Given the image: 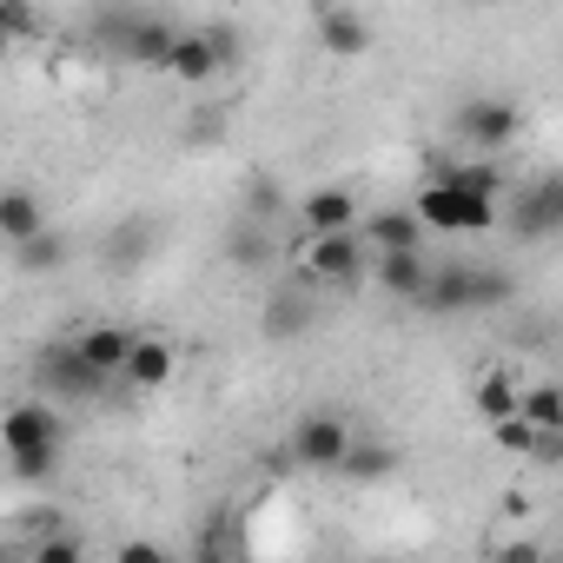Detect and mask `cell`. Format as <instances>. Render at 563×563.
<instances>
[{
    "mask_svg": "<svg viewBox=\"0 0 563 563\" xmlns=\"http://www.w3.org/2000/svg\"><path fill=\"white\" fill-rule=\"evenodd\" d=\"M173 21L166 14H146V8H107V14H93V41L107 47V54H120L126 67H140V74H166V47H173Z\"/></svg>",
    "mask_w": 563,
    "mask_h": 563,
    "instance_id": "7a4b0ae2",
    "label": "cell"
},
{
    "mask_svg": "<svg viewBox=\"0 0 563 563\" xmlns=\"http://www.w3.org/2000/svg\"><path fill=\"white\" fill-rule=\"evenodd\" d=\"M332 477H345V484H385V477H398V444H378V438H352Z\"/></svg>",
    "mask_w": 563,
    "mask_h": 563,
    "instance_id": "e0dca14e",
    "label": "cell"
},
{
    "mask_svg": "<svg viewBox=\"0 0 563 563\" xmlns=\"http://www.w3.org/2000/svg\"><path fill=\"white\" fill-rule=\"evenodd\" d=\"M451 133H457L471 153H504V146L523 133V107H517V100H497V93H471V100L451 113Z\"/></svg>",
    "mask_w": 563,
    "mask_h": 563,
    "instance_id": "8992f818",
    "label": "cell"
},
{
    "mask_svg": "<svg viewBox=\"0 0 563 563\" xmlns=\"http://www.w3.org/2000/svg\"><path fill=\"white\" fill-rule=\"evenodd\" d=\"M27 556L34 563H74V556H87V537H74V530H41V537H27Z\"/></svg>",
    "mask_w": 563,
    "mask_h": 563,
    "instance_id": "4316f807",
    "label": "cell"
},
{
    "mask_svg": "<svg viewBox=\"0 0 563 563\" xmlns=\"http://www.w3.org/2000/svg\"><path fill=\"white\" fill-rule=\"evenodd\" d=\"M517 299V278L504 265H471V312H497Z\"/></svg>",
    "mask_w": 563,
    "mask_h": 563,
    "instance_id": "d4e9b609",
    "label": "cell"
},
{
    "mask_svg": "<svg viewBox=\"0 0 563 563\" xmlns=\"http://www.w3.org/2000/svg\"><path fill=\"white\" fill-rule=\"evenodd\" d=\"M517 418H530L537 431H563V391L543 378V385H517Z\"/></svg>",
    "mask_w": 563,
    "mask_h": 563,
    "instance_id": "cb8c5ba5",
    "label": "cell"
},
{
    "mask_svg": "<svg viewBox=\"0 0 563 563\" xmlns=\"http://www.w3.org/2000/svg\"><path fill=\"white\" fill-rule=\"evenodd\" d=\"M219 133H225V113H219V107H206V113H192V120L179 126L186 146H219Z\"/></svg>",
    "mask_w": 563,
    "mask_h": 563,
    "instance_id": "1f68e13d",
    "label": "cell"
},
{
    "mask_svg": "<svg viewBox=\"0 0 563 563\" xmlns=\"http://www.w3.org/2000/svg\"><path fill=\"white\" fill-rule=\"evenodd\" d=\"M0 451H8V457L67 451V418H60V405H47L41 391L21 398V405H8V411H0Z\"/></svg>",
    "mask_w": 563,
    "mask_h": 563,
    "instance_id": "5b68a950",
    "label": "cell"
},
{
    "mask_svg": "<svg viewBox=\"0 0 563 563\" xmlns=\"http://www.w3.org/2000/svg\"><path fill=\"white\" fill-rule=\"evenodd\" d=\"M74 345H80V358H87V365H100L107 378H120V365H126V345H133V332H120V325H87V332H80Z\"/></svg>",
    "mask_w": 563,
    "mask_h": 563,
    "instance_id": "7402d4cb",
    "label": "cell"
},
{
    "mask_svg": "<svg viewBox=\"0 0 563 563\" xmlns=\"http://www.w3.org/2000/svg\"><path fill=\"white\" fill-rule=\"evenodd\" d=\"M199 34H206V47H212L219 74H239V67H245V34H239L232 21H212V27H199Z\"/></svg>",
    "mask_w": 563,
    "mask_h": 563,
    "instance_id": "83f0119b",
    "label": "cell"
},
{
    "mask_svg": "<svg viewBox=\"0 0 563 563\" xmlns=\"http://www.w3.org/2000/svg\"><path fill=\"white\" fill-rule=\"evenodd\" d=\"M21 484H54L60 477V451H34V457H8Z\"/></svg>",
    "mask_w": 563,
    "mask_h": 563,
    "instance_id": "d6a6232c",
    "label": "cell"
},
{
    "mask_svg": "<svg viewBox=\"0 0 563 563\" xmlns=\"http://www.w3.org/2000/svg\"><path fill=\"white\" fill-rule=\"evenodd\" d=\"M504 517H530V497L523 490H504Z\"/></svg>",
    "mask_w": 563,
    "mask_h": 563,
    "instance_id": "e575fe53",
    "label": "cell"
},
{
    "mask_svg": "<svg viewBox=\"0 0 563 563\" xmlns=\"http://www.w3.org/2000/svg\"><path fill=\"white\" fill-rule=\"evenodd\" d=\"M272 258H278L272 225H258V219H245V212H239V225L225 232V265H239V272H265Z\"/></svg>",
    "mask_w": 563,
    "mask_h": 563,
    "instance_id": "44dd1931",
    "label": "cell"
},
{
    "mask_svg": "<svg viewBox=\"0 0 563 563\" xmlns=\"http://www.w3.org/2000/svg\"><path fill=\"white\" fill-rule=\"evenodd\" d=\"M490 431H497V444H504L510 457H530V444H537V424L517 418V411H510V418H490Z\"/></svg>",
    "mask_w": 563,
    "mask_h": 563,
    "instance_id": "4dcf8cb0",
    "label": "cell"
},
{
    "mask_svg": "<svg viewBox=\"0 0 563 563\" xmlns=\"http://www.w3.org/2000/svg\"><path fill=\"white\" fill-rule=\"evenodd\" d=\"M510 232L543 245L563 232V179L556 173H537L530 186H510Z\"/></svg>",
    "mask_w": 563,
    "mask_h": 563,
    "instance_id": "52a82bcc",
    "label": "cell"
},
{
    "mask_svg": "<svg viewBox=\"0 0 563 563\" xmlns=\"http://www.w3.org/2000/svg\"><path fill=\"white\" fill-rule=\"evenodd\" d=\"M278 212H286V192H278L272 179H252V186H245V219H258V225H272Z\"/></svg>",
    "mask_w": 563,
    "mask_h": 563,
    "instance_id": "f546056e",
    "label": "cell"
},
{
    "mask_svg": "<svg viewBox=\"0 0 563 563\" xmlns=\"http://www.w3.org/2000/svg\"><path fill=\"white\" fill-rule=\"evenodd\" d=\"M120 563H166V543H153V537H133V543H120Z\"/></svg>",
    "mask_w": 563,
    "mask_h": 563,
    "instance_id": "836d02e7",
    "label": "cell"
},
{
    "mask_svg": "<svg viewBox=\"0 0 563 563\" xmlns=\"http://www.w3.org/2000/svg\"><path fill=\"white\" fill-rule=\"evenodd\" d=\"M107 385H113V378H107L100 365H87L74 339H54V345H41V352H34V391H41V398L93 405V398H107Z\"/></svg>",
    "mask_w": 563,
    "mask_h": 563,
    "instance_id": "3957f363",
    "label": "cell"
},
{
    "mask_svg": "<svg viewBox=\"0 0 563 563\" xmlns=\"http://www.w3.org/2000/svg\"><path fill=\"white\" fill-rule=\"evenodd\" d=\"M477 411H484V418H510V411H517V378H510V372L477 378Z\"/></svg>",
    "mask_w": 563,
    "mask_h": 563,
    "instance_id": "f1b7e54d",
    "label": "cell"
},
{
    "mask_svg": "<svg viewBox=\"0 0 563 563\" xmlns=\"http://www.w3.org/2000/svg\"><path fill=\"white\" fill-rule=\"evenodd\" d=\"M41 34V8L34 0H0V47H21Z\"/></svg>",
    "mask_w": 563,
    "mask_h": 563,
    "instance_id": "484cf974",
    "label": "cell"
},
{
    "mask_svg": "<svg viewBox=\"0 0 563 563\" xmlns=\"http://www.w3.org/2000/svg\"><path fill=\"white\" fill-rule=\"evenodd\" d=\"M153 239H159V225L133 212V219H120V225L107 232V252H100V258H107L113 272H133V265H146V258H153Z\"/></svg>",
    "mask_w": 563,
    "mask_h": 563,
    "instance_id": "ffe728a7",
    "label": "cell"
},
{
    "mask_svg": "<svg viewBox=\"0 0 563 563\" xmlns=\"http://www.w3.org/2000/svg\"><path fill=\"white\" fill-rule=\"evenodd\" d=\"M424 272H431V258H424V245H398V252H372V278H378V292L385 299H418L424 292Z\"/></svg>",
    "mask_w": 563,
    "mask_h": 563,
    "instance_id": "8fae6325",
    "label": "cell"
},
{
    "mask_svg": "<svg viewBox=\"0 0 563 563\" xmlns=\"http://www.w3.org/2000/svg\"><path fill=\"white\" fill-rule=\"evenodd\" d=\"M411 306H418V312H431V319L471 312V265H464V258H451V265H431V272H424V292H418Z\"/></svg>",
    "mask_w": 563,
    "mask_h": 563,
    "instance_id": "7c38bea8",
    "label": "cell"
},
{
    "mask_svg": "<svg viewBox=\"0 0 563 563\" xmlns=\"http://www.w3.org/2000/svg\"><path fill=\"white\" fill-rule=\"evenodd\" d=\"M299 225L306 232H345V225H358V192L352 186H312L299 199Z\"/></svg>",
    "mask_w": 563,
    "mask_h": 563,
    "instance_id": "4fadbf2b",
    "label": "cell"
},
{
    "mask_svg": "<svg viewBox=\"0 0 563 563\" xmlns=\"http://www.w3.org/2000/svg\"><path fill=\"white\" fill-rule=\"evenodd\" d=\"M67 258H74V245H67L54 225H41L34 239H21V245H14V265H21V272H34V278H41V272H60Z\"/></svg>",
    "mask_w": 563,
    "mask_h": 563,
    "instance_id": "603a6c76",
    "label": "cell"
},
{
    "mask_svg": "<svg viewBox=\"0 0 563 563\" xmlns=\"http://www.w3.org/2000/svg\"><path fill=\"white\" fill-rule=\"evenodd\" d=\"M173 372H179V352H173L166 339H133V345H126L120 378H126L133 391H159V385H173Z\"/></svg>",
    "mask_w": 563,
    "mask_h": 563,
    "instance_id": "5bb4252c",
    "label": "cell"
},
{
    "mask_svg": "<svg viewBox=\"0 0 563 563\" xmlns=\"http://www.w3.org/2000/svg\"><path fill=\"white\" fill-rule=\"evenodd\" d=\"M438 179H444V186H457V192H477V199H504V192H510V179H504L497 153H477V159H451V166H438Z\"/></svg>",
    "mask_w": 563,
    "mask_h": 563,
    "instance_id": "d6986e66",
    "label": "cell"
},
{
    "mask_svg": "<svg viewBox=\"0 0 563 563\" xmlns=\"http://www.w3.org/2000/svg\"><path fill=\"white\" fill-rule=\"evenodd\" d=\"M345 444H352V424H345L339 411H306V418L292 424V438H286V451H292L299 471H339Z\"/></svg>",
    "mask_w": 563,
    "mask_h": 563,
    "instance_id": "ba28073f",
    "label": "cell"
},
{
    "mask_svg": "<svg viewBox=\"0 0 563 563\" xmlns=\"http://www.w3.org/2000/svg\"><path fill=\"white\" fill-rule=\"evenodd\" d=\"M352 232L365 239V252H398V245H424V225H418V212H405V206H385V212L358 219Z\"/></svg>",
    "mask_w": 563,
    "mask_h": 563,
    "instance_id": "2e32d148",
    "label": "cell"
},
{
    "mask_svg": "<svg viewBox=\"0 0 563 563\" xmlns=\"http://www.w3.org/2000/svg\"><path fill=\"white\" fill-rule=\"evenodd\" d=\"M312 34H319V47L332 60H358L372 47V21L352 8V0H319V8H312Z\"/></svg>",
    "mask_w": 563,
    "mask_h": 563,
    "instance_id": "30bf717a",
    "label": "cell"
},
{
    "mask_svg": "<svg viewBox=\"0 0 563 563\" xmlns=\"http://www.w3.org/2000/svg\"><path fill=\"white\" fill-rule=\"evenodd\" d=\"M292 258H299V278L312 292H345L352 299L372 278V252L352 225L345 232H306V245H292Z\"/></svg>",
    "mask_w": 563,
    "mask_h": 563,
    "instance_id": "6da1fadb",
    "label": "cell"
},
{
    "mask_svg": "<svg viewBox=\"0 0 563 563\" xmlns=\"http://www.w3.org/2000/svg\"><path fill=\"white\" fill-rule=\"evenodd\" d=\"M312 325H319V299H312L306 278H299V286L265 292V306H258V332H265L272 345H299Z\"/></svg>",
    "mask_w": 563,
    "mask_h": 563,
    "instance_id": "9c48e42d",
    "label": "cell"
},
{
    "mask_svg": "<svg viewBox=\"0 0 563 563\" xmlns=\"http://www.w3.org/2000/svg\"><path fill=\"white\" fill-rule=\"evenodd\" d=\"M166 74H173L179 87H212V80H219V60H212V47H206L199 27H179V34H173V47H166Z\"/></svg>",
    "mask_w": 563,
    "mask_h": 563,
    "instance_id": "9a60e30c",
    "label": "cell"
},
{
    "mask_svg": "<svg viewBox=\"0 0 563 563\" xmlns=\"http://www.w3.org/2000/svg\"><path fill=\"white\" fill-rule=\"evenodd\" d=\"M47 225V206L34 186H0V245H21Z\"/></svg>",
    "mask_w": 563,
    "mask_h": 563,
    "instance_id": "ac0fdd59",
    "label": "cell"
},
{
    "mask_svg": "<svg viewBox=\"0 0 563 563\" xmlns=\"http://www.w3.org/2000/svg\"><path fill=\"white\" fill-rule=\"evenodd\" d=\"M418 225L424 232H497V199H477V192H457V186H444V179H424V192H418Z\"/></svg>",
    "mask_w": 563,
    "mask_h": 563,
    "instance_id": "277c9868",
    "label": "cell"
},
{
    "mask_svg": "<svg viewBox=\"0 0 563 563\" xmlns=\"http://www.w3.org/2000/svg\"><path fill=\"white\" fill-rule=\"evenodd\" d=\"M477 8H484V0H477Z\"/></svg>",
    "mask_w": 563,
    "mask_h": 563,
    "instance_id": "d590c367",
    "label": "cell"
}]
</instances>
